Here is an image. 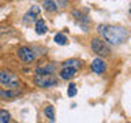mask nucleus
<instances>
[{"label":"nucleus","instance_id":"obj_1","mask_svg":"<svg viewBox=\"0 0 131 123\" xmlns=\"http://www.w3.org/2000/svg\"><path fill=\"white\" fill-rule=\"evenodd\" d=\"M98 33L104 37V41L109 45H120L128 38V32L124 27L116 25H100Z\"/></svg>","mask_w":131,"mask_h":123},{"label":"nucleus","instance_id":"obj_2","mask_svg":"<svg viewBox=\"0 0 131 123\" xmlns=\"http://www.w3.org/2000/svg\"><path fill=\"white\" fill-rule=\"evenodd\" d=\"M57 77L55 74H37L33 77V82L40 88H52L57 85Z\"/></svg>","mask_w":131,"mask_h":123},{"label":"nucleus","instance_id":"obj_3","mask_svg":"<svg viewBox=\"0 0 131 123\" xmlns=\"http://www.w3.org/2000/svg\"><path fill=\"white\" fill-rule=\"evenodd\" d=\"M92 49L97 56H101V57H105V56L111 55L109 45L106 44L104 40L98 38V37H94V38L92 40Z\"/></svg>","mask_w":131,"mask_h":123},{"label":"nucleus","instance_id":"obj_4","mask_svg":"<svg viewBox=\"0 0 131 123\" xmlns=\"http://www.w3.org/2000/svg\"><path fill=\"white\" fill-rule=\"evenodd\" d=\"M0 84L8 86V88H18L19 82L15 74L10 71H0Z\"/></svg>","mask_w":131,"mask_h":123},{"label":"nucleus","instance_id":"obj_5","mask_svg":"<svg viewBox=\"0 0 131 123\" xmlns=\"http://www.w3.org/2000/svg\"><path fill=\"white\" fill-rule=\"evenodd\" d=\"M18 57L23 63H31L36 59V53L31 51L29 47H20L18 49Z\"/></svg>","mask_w":131,"mask_h":123},{"label":"nucleus","instance_id":"obj_6","mask_svg":"<svg viewBox=\"0 0 131 123\" xmlns=\"http://www.w3.org/2000/svg\"><path fill=\"white\" fill-rule=\"evenodd\" d=\"M105 70H106V61L101 56L96 57L92 61V71L94 74H102V73H105Z\"/></svg>","mask_w":131,"mask_h":123},{"label":"nucleus","instance_id":"obj_7","mask_svg":"<svg viewBox=\"0 0 131 123\" xmlns=\"http://www.w3.org/2000/svg\"><path fill=\"white\" fill-rule=\"evenodd\" d=\"M38 14H40V8L37 7V6H33V7H30L29 12H26L23 20L26 23H33V22H36V16L38 15Z\"/></svg>","mask_w":131,"mask_h":123},{"label":"nucleus","instance_id":"obj_8","mask_svg":"<svg viewBox=\"0 0 131 123\" xmlns=\"http://www.w3.org/2000/svg\"><path fill=\"white\" fill-rule=\"evenodd\" d=\"M77 74V68L72 67H63L60 71V78L61 79H71V78Z\"/></svg>","mask_w":131,"mask_h":123},{"label":"nucleus","instance_id":"obj_9","mask_svg":"<svg viewBox=\"0 0 131 123\" xmlns=\"http://www.w3.org/2000/svg\"><path fill=\"white\" fill-rule=\"evenodd\" d=\"M56 70V64L55 63H48L44 67H38L36 70V74H53Z\"/></svg>","mask_w":131,"mask_h":123},{"label":"nucleus","instance_id":"obj_10","mask_svg":"<svg viewBox=\"0 0 131 123\" xmlns=\"http://www.w3.org/2000/svg\"><path fill=\"white\" fill-rule=\"evenodd\" d=\"M34 30H36L37 34H45V33H47L48 27H47V25H45L44 19H38V20H36Z\"/></svg>","mask_w":131,"mask_h":123},{"label":"nucleus","instance_id":"obj_11","mask_svg":"<svg viewBox=\"0 0 131 123\" xmlns=\"http://www.w3.org/2000/svg\"><path fill=\"white\" fill-rule=\"evenodd\" d=\"M42 7H44V10L48 11V12L57 11V4L55 3V0H44V2H42Z\"/></svg>","mask_w":131,"mask_h":123},{"label":"nucleus","instance_id":"obj_12","mask_svg":"<svg viewBox=\"0 0 131 123\" xmlns=\"http://www.w3.org/2000/svg\"><path fill=\"white\" fill-rule=\"evenodd\" d=\"M72 15H74V18L78 19V20H79V22L82 23V26H83V29H86L85 23H89V22H90V19H89V18H86V15H83L81 11H75V10L72 11Z\"/></svg>","mask_w":131,"mask_h":123},{"label":"nucleus","instance_id":"obj_13","mask_svg":"<svg viewBox=\"0 0 131 123\" xmlns=\"http://www.w3.org/2000/svg\"><path fill=\"white\" fill-rule=\"evenodd\" d=\"M81 66H82V61L78 60V59H68L63 63V67H72V68H77V70L81 68Z\"/></svg>","mask_w":131,"mask_h":123},{"label":"nucleus","instance_id":"obj_14","mask_svg":"<svg viewBox=\"0 0 131 123\" xmlns=\"http://www.w3.org/2000/svg\"><path fill=\"white\" fill-rule=\"evenodd\" d=\"M53 41H55L57 45H66V44L68 43L67 37H66L63 33H56V34L53 36Z\"/></svg>","mask_w":131,"mask_h":123},{"label":"nucleus","instance_id":"obj_15","mask_svg":"<svg viewBox=\"0 0 131 123\" xmlns=\"http://www.w3.org/2000/svg\"><path fill=\"white\" fill-rule=\"evenodd\" d=\"M44 114H45V116H47L51 122H53L56 119V115H55V108H53L52 105H48V107H45V109H44Z\"/></svg>","mask_w":131,"mask_h":123},{"label":"nucleus","instance_id":"obj_16","mask_svg":"<svg viewBox=\"0 0 131 123\" xmlns=\"http://www.w3.org/2000/svg\"><path fill=\"white\" fill-rule=\"evenodd\" d=\"M11 120V115L6 109H0V123H8Z\"/></svg>","mask_w":131,"mask_h":123},{"label":"nucleus","instance_id":"obj_17","mask_svg":"<svg viewBox=\"0 0 131 123\" xmlns=\"http://www.w3.org/2000/svg\"><path fill=\"white\" fill-rule=\"evenodd\" d=\"M77 93H78L77 85H75V84H70L68 88H67V94H68V97H75Z\"/></svg>","mask_w":131,"mask_h":123},{"label":"nucleus","instance_id":"obj_18","mask_svg":"<svg viewBox=\"0 0 131 123\" xmlns=\"http://www.w3.org/2000/svg\"><path fill=\"white\" fill-rule=\"evenodd\" d=\"M19 92H15V90H0V96L6 97V98H11V97H15Z\"/></svg>","mask_w":131,"mask_h":123},{"label":"nucleus","instance_id":"obj_19","mask_svg":"<svg viewBox=\"0 0 131 123\" xmlns=\"http://www.w3.org/2000/svg\"><path fill=\"white\" fill-rule=\"evenodd\" d=\"M59 3H60L61 7H66V6L68 4V0H59Z\"/></svg>","mask_w":131,"mask_h":123}]
</instances>
